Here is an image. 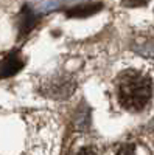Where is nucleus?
Wrapping results in <instances>:
<instances>
[{
    "label": "nucleus",
    "instance_id": "nucleus-1",
    "mask_svg": "<svg viewBox=\"0 0 154 155\" xmlns=\"http://www.w3.org/2000/svg\"><path fill=\"white\" fill-rule=\"evenodd\" d=\"M151 98V82L142 73L129 70L118 82V99L128 110H142Z\"/></svg>",
    "mask_w": 154,
    "mask_h": 155
},
{
    "label": "nucleus",
    "instance_id": "nucleus-2",
    "mask_svg": "<svg viewBox=\"0 0 154 155\" xmlns=\"http://www.w3.org/2000/svg\"><path fill=\"white\" fill-rule=\"evenodd\" d=\"M23 65V62L19 59L16 53H11L8 58H5L0 62V78H8L16 74Z\"/></svg>",
    "mask_w": 154,
    "mask_h": 155
},
{
    "label": "nucleus",
    "instance_id": "nucleus-3",
    "mask_svg": "<svg viewBox=\"0 0 154 155\" xmlns=\"http://www.w3.org/2000/svg\"><path fill=\"white\" fill-rule=\"evenodd\" d=\"M98 9H101V3H94V5H83L78 8H73L70 9L67 14L70 17H87L89 14H94Z\"/></svg>",
    "mask_w": 154,
    "mask_h": 155
},
{
    "label": "nucleus",
    "instance_id": "nucleus-4",
    "mask_svg": "<svg viewBox=\"0 0 154 155\" xmlns=\"http://www.w3.org/2000/svg\"><path fill=\"white\" fill-rule=\"evenodd\" d=\"M115 155H149L148 149L142 144H137V143H129V144H125L118 149V152Z\"/></svg>",
    "mask_w": 154,
    "mask_h": 155
},
{
    "label": "nucleus",
    "instance_id": "nucleus-5",
    "mask_svg": "<svg viewBox=\"0 0 154 155\" xmlns=\"http://www.w3.org/2000/svg\"><path fill=\"white\" fill-rule=\"evenodd\" d=\"M34 22H36V17H34V14L31 12V9L30 8H25L23 9V16H22V31L23 33H28L30 30H31V27L34 25Z\"/></svg>",
    "mask_w": 154,
    "mask_h": 155
},
{
    "label": "nucleus",
    "instance_id": "nucleus-6",
    "mask_svg": "<svg viewBox=\"0 0 154 155\" xmlns=\"http://www.w3.org/2000/svg\"><path fill=\"white\" fill-rule=\"evenodd\" d=\"M148 2H149V0H123V5L134 8V6H143V5H146Z\"/></svg>",
    "mask_w": 154,
    "mask_h": 155
},
{
    "label": "nucleus",
    "instance_id": "nucleus-7",
    "mask_svg": "<svg viewBox=\"0 0 154 155\" xmlns=\"http://www.w3.org/2000/svg\"><path fill=\"white\" fill-rule=\"evenodd\" d=\"M75 155H97L92 149H89V147H84V149H80L78 152H76Z\"/></svg>",
    "mask_w": 154,
    "mask_h": 155
}]
</instances>
